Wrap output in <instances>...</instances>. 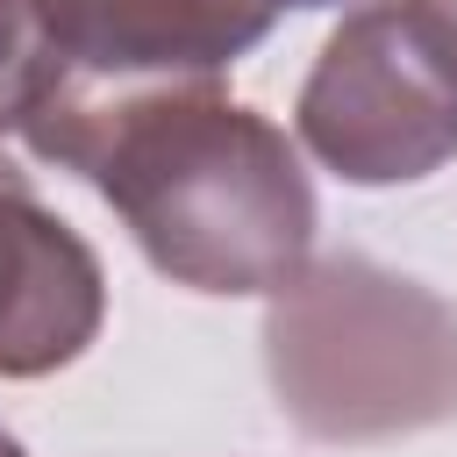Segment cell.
Instances as JSON below:
<instances>
[{
	"mask_svg": "<svg viewBox=\"0 0 457 457\" xmlns=\"http://www.w3.org/2000/svg\"><path fill=\"white\" fill-rule=\"evenodd\" d=\"M21 136L43 164L79 171L143 257L193 293H278L307 264L314 186L300 150L214 79H50Z\"/></svg>",
	"mask_w": 457,
	"mask_h": 457,
	"instance_id": "cell-1",
	"label": "cell"
},
{
	"mask_svg": "<svg viewBox=\"0 0 457 457\" xmlns=\"http://www.w3.org/2000/svg\"><path fill=\"white\" fill-rule=\"evenodd\" d=\"M264 371L300 436L393 443L457 414V307L371 257H321L271 293Z\"/></svg>",
	"mask_w": 457,
	"mask_h": 457,
	"instance_id": "cell-2",
	"label": "cell"
},
{
	"mask_svg": "<svg viewBox=\"0 0 457 457\" xmlns=\"http://www.w3.org/2000/svg\"><path fill=\"white\" fill-rule=\"evenodd\" d=\"M300 143L350 186H407L457 157V36L421 0L343 14L300 86Z\"/></svg>",
	"mask_w": 457,
	"mask_h": 457,
	"instance_id": "cell-3",
	"label": "cell"
},
{
	"mask_svg": "<svg viewBox=\"0 0 457 457\" xmlns=\"http://www.w3.org/2000/svg\"><path fill=\"white\" fill-rule=\"evenodd\" d=\"M286 0H36L57 79L86 86H157L214 79L236 64Z\"/></svg>",
	"mask_w": 457,
	"mask_h": 457,
	"instance_id": "cell-4",
	"label": "cell"
},
{
	"mask_svg": "<svg viewBox=\"0 0 457 457\" xmlns=\"http://www.w3.org/2000/svg\"><path fill=\"white\" fill-rule=\"evenodd\" d=\"M100 257L0 157V378H43L71 364L100 336Z\"/></svg>",
	"mask_w": 457,
	"mask_h": 457,
	"instance_id": "cell-5",
	"label": "cell"
},
{
	"mask_svg": "<svg viewBox=\"0 0 457 457\" xmlns=\"http://www.w3.org/2000/svg\"><path fill=\"white\" fill-rule=\"evenodd\" d=\"M50 79H57V57L36 21V0H0V129H21L50 93Z\"/></svg>",
	"mask_w": 457,
	"mask_h": 457,
	"instance_id": "cell-6",
	"label": "cell"
},
{
	"mask_svg": "<svg viewBox=\"0 0 457 457\" xmlns=\"http://www.w3.org/2000/svg\"><path fill=\"white\" fill-rule=\"evenodd\" d=\"M421 7H428V14H436V21L450 29V36H457V0H421Z\"/></svg>",
	"mask_w": 457,
	"mask_h": 457,
	"instance_id": "cell-7",
	"label": "cell"
},
{
	"mask_svg": "<svg viewBox=\"0 0 457 457\" xmlns=\"http://www.w3.org/2000/svg\"><path fill=\"white\" fill-rule=\"evenodd\" d=\"M0 457H21V443H14V436H7V428H0Z\"/></svg>",
	"mask_w": 457,
	"mask_h": 457,
	"instance_id": "cell-8",
	"label": "cell"
},
{
	"mask_svg": "<svg viewBox=\"0 0 457 457\" xmlns=\"http://www.w3.org/2000/svg\"><path fill=\"white\" fill-rule=\"evenodd\" d=\"M286 7H328V0H286Z\"/></svg>",
	"mask_w": 457,
	"mask_h": 457,
	"instance_id": "cell-9",
	"label": "cell"
}]
</instances>
